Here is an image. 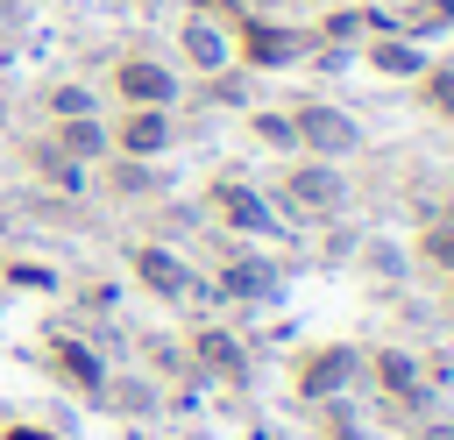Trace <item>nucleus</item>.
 <instances>
[{
	"instance_id": "obj_1",
	"label": "nucleus",
	"mask_w": 454,
	"mask_h": 440,
	"mask_svg": "<svg viewBox=\"0 0 454 440\" xmlns=\"http://www.w3.org/2000/svg\"><path fill=\"white\" fill-rule=\"evenodd\" d=\"M121 92H128V99H163L170 78H163L156 64H128V71H121Z\"/></svg>"
}]
</instances>
